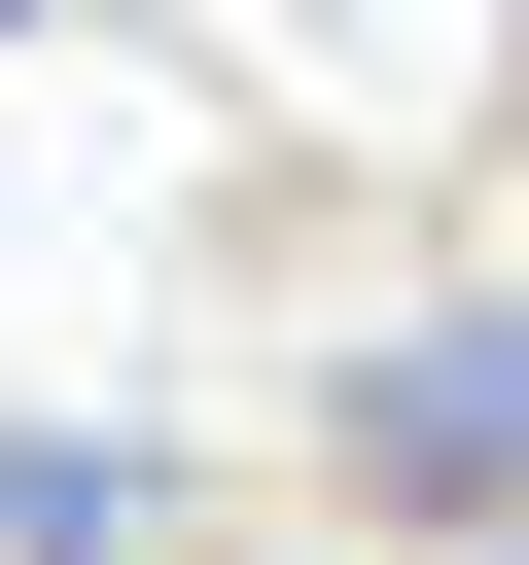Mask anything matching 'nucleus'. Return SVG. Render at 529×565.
Masks as SVG:
<instances>
[{
    "instance_id": "2",
    "label": "nucleus",
    "mask_w": 529,
    "mask_h": 565,
    "mask_svg": "<svg viewBox=\"0 0 529 565\" xmlns=\"http://www.w3.org/2000/svg\"><path fill=\"white\" fill-rule=\"evenodd\" d=\"M35 530H176V459H106V424H0V565Z\"/></svg>"
},
{
    "instance_id": "4",
    "label": "nucleus",
    "mask_w": 529,
    "mask_h": 565,
    "mask_svg": "<svg viewBox=\"0 0 529 565\" xmlns=\"http://www.w3.org/2000/svg\"><path fill=\"white\" fill-rule=\"evenodd\" d=\"M0 35H35V0H0Z\"/></svg>"
},
{
    "instance_id": "3",
    "label": "nucleus",
    "mask_w": 529,
    "mask_h": 565,
    "mask_svg": "<svg viewBox=\"0 0 529 565\" xmlns=\"http://www.w3.org/2000/svg\"><path fill=\"white\" fill-rule=\"evenodd\" d=\"M35 565H141V530H35Z\"/></svg>"
},
{
    "instance_id": "1",
    "label": "nucleus",
    "mask_w": 529,
    "mask_h": 565,
    "mask_svg": "<svg viewBox=\"0 0 529 565\" xmlns=\"http://www.w3.org/2000/svg\"><path fill=\"white\" fill-rule=\"evenodd\" d=\"M282 494L317 530H423V565H529V282H388L282 388Z\"/></svg>"
}]
</instances>
